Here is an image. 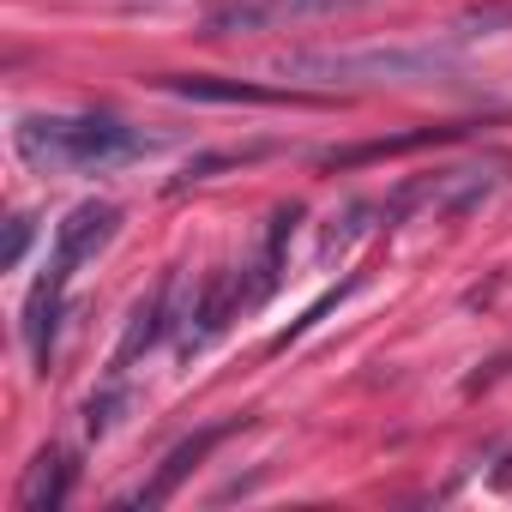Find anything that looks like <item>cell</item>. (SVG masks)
I'll use <instances>...</instances> for the list:
<instances>
[{"label":"cell","mask_w":512,"mask_h":512,"mask_svg":"<svg viewBox=\"0 0 512 512\" xmlns=\"http://www.w3.org/2000/svg\"><path fill=\"white\" fill-rule=\"evenodd\" d=\"M241 422H247V416H235V422H211V428H199L193 440H181V446H175V452L157 464V476H151L139 494H127V506H163V500H169V494H175V488L193 476V464H199V458H205V452H211L223 434H235Z\"/></svg>","instance_id":"obj_5"},{"label":"cell","mask_w":512,"mask_h":512,"mask_svg":"<svg viewBox=\"0 0 512 512\" xmlns=\"http://www.w3.org/2000/svg\"><path fill=\"white\" fill-rule=\"evenodd\" d=\"M175 326V272H163L157 278V290L133 308V320H127V332H121V350H115V374H127L163 332Z\"/></svg>","instance_id":"obj_6"},{"label":"cell","mask_w":512,"mask_h":512,"mask_svg":"<svg viewBox=\"0 0 512 512\" xmlns=\"http://www.w3.org/2000/svg\"><path fill=\"white\" fill-rule=\"evenodd\" d=\"M368 217H374V205H344V217H332V229H326V241H320V260H338V253H350L362 235H368Z\"/></svg>","instance_id":"obj_11"},{"label":"cell","mask_w":512,"mask_h":512,"mask_svg":"<svg viewBox=\"0 0 512 512\" xmlns=\"http://www.w3.org/2000/svg\"><path fill=\"white\" fill-rule=\"evenodd\" d=\"M61 302H67V278H55V272H43V278L31 284V296H25V350H31L37 368H49V356H55Z\"/></svg>","instance_id":"obj_8"},{"label":"cell","mask_w":512,"mask_h":512,"mask_svg":"<svg viewBox=\"0 0 512 512\" xmlns=\"http://www.w3.org/2000/svg\"><path fill=\"white\" fill-rule=\"evenodd\" d=\"M235 314H241L235 278H229V272H211V278L199 284V296L187 302V314H181V356H199Z\"/></svg>","instance_id":"obj_4"},{"label":"cell","mask_w":512,"mask_h":512,"mask_svg":"<svg viewBox=\"0 0 512 512\" xmlns=\"http://www.w3.org/2000/svg\"><path fill=\"white\" fill-rule=\"evenodd\" d=\"M464 127H416V133H398V139H368V145H344V151H320L326 169H356V163H374V157H398V151H422V145H440V139H458Z\"/></svg>","instance_id":"obj_10"},{"label":"cell","mask_w":512,"mask_h":512,"mask_svg":"<svg viewBox=\"0 0 512 512\" xmlns=\"http://www.w3.org/2000/svg\"><path fill=\"white\" fill-rule=\"evenodd\" d=\"M115 229H121V205H109V199H85V205H73V211L61 217V229H55L49 272H55V278H73L85 260H97V253L115 241Z\"/></svg>","instance_id":"obj_3"},{"label":"cell","mask_w":512,"mask_h":512,"mask_svg":"<svg viewBox=\"0 0 512 512\" xmlns=\"http://www.w3.org/2000/svg\"><path fill=\"white\" fill-rule=\"evenodd\" d=\"M31 235H37V223L19 211L13 223H7V253H0V266H7V272H19V260H25V247H31Z\"/></svg>","instance_id":"obj_15"},{"label":"cell","mask_w":512,"mask_h":512,"mask_svg":"<svg viewBox=\"0 0 512 512\" xmlns=\"http://www.w3.org/2000/svg\"><path fill=\"white\" fill-rule=\"evenodd\" d=\"M157 85L175 91V97H187V103H314V97H296V91H278V85L211 79V73H163Z\"/></svg>","instance_id":"obj_7"},{"label":"cell","mask_w":512,"mask_h":512,"mask_svg":"<svg viewBox=\"0 0 512 512\" xmlns=\"http://www.w3.org/2000/svg\"><path fill=\"white\" fill-rule=\"evenodd\" d=\"M121 410H127V386H121V380H109L103 392H91V398H85V434H91V440H103V434L121 422Z\"/></svg>","instance_id":"obj_12"},{"label":"cell","mask_w":512,"mask_h":512,"mask_svg":"<svg viewBox=\"0 0 512 512\" xmlns=\"http://www.w3.org/2000/svg\"><path fill=\"white\" fill-rule=\"evenodd\" d=\"M13 145L37 175H67V169H121L157 151L163 139L115 115H25L13 127Z\"/></svg>","instance_id":"obj_1"},{"label":"cell","mask_w":512,"mask_h":512,"mask_svg":"<svg viewBox=\"0 0 512 512\" xmlns=\"http://www.w3.org/2000/svg\"><path fill=\"white\" fill-rule=\"evenodd\" d=\"M73 476H79L73 452L43 446V452H37V464H31V470H25V482H19V506H25V512H61V506H67V494H73Z\"/></svg>","instance_id":"obj_9"},{"label":"cell","mask_w":512,"mask_h":512,"mask_svg":"<svg viewBox=\"0 0 512 512\" xmlns=\"http://www.w3.org/2000/svg\"><path fill=\"white\" fill-rule=\"evenodd\" d=\"M458 55L434 43H374V49H284L272 55V73L308 79V85H410L452 73Z\"/></svg>","instance_id":"obj_2"},{"label":"cell","mask_w":512,"mask_h":512,"mask_svg":"<svg viewBox=\"0 0 512 512\" xmlns=\"http://www.w3.org/2000/svg\"><path fill=\"white\" fill-rule=\"evenodd\" d=\"M500 25H512V0H506V7H476V13H464L452 31H458V37H488V31H500Z\"/></svg>","instance_id":"obj_14"},{"label":"cell","mask_w":512,"mask_h":512,"mask_svg":"<svg viewBox=\"0 0 512 512\" xmlns=\"http://www.w3.org/2000/svg\"><path fill=\"white\" fill-rule=\"evenodd\" d=\"M356 284H362V278H344V284H338V290H326V296H320V302H314V308H308L302 320H290V332H278V338H272V356H278V350H290V344H296V338H302L308 326H320V320H326V314H332V308H338V302H344L350 290H356Z\"/></svg>","instance_id":"obj_13"}]
</instances>
